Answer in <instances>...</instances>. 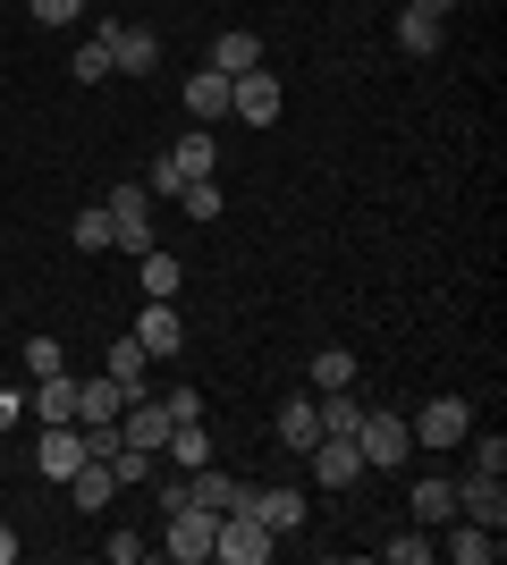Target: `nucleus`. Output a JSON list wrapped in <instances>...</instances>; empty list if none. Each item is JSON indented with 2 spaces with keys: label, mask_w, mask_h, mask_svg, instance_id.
<instances>
[{
  "label": "nucleus",
  "mask_w": 507,
  "mask_h": 565,
  "mask_svg": "<svg viewBox=\"0 0 507 565\" xmlns=\"http://www.w3.org/2000/svg\"><path fill=\"white\" fill-rule=\"evenodd\" d=\"M356 448H363V472H398V465L414 456V430H406V414H381V405H363Z\"/></svg>",
  "instance_id": "1"
},
{
  "label": "nucleus",
  "mask_w": 507,
  "mask_h": 565,
  "mask_svg": "<svg viewBox=\"0 0 507 565\" xmlns=\"http://www.w3.org/2000/svg\"><path fill=\"white\" fill-rule=\"evenodd\" d=\"M406 430H414V448H465V439H474V405L465 397H432V405H414L406 414Z\"/></svg>",
  "instance_id": "2"
},
{
  "label": "nucleus",
  "mask_w": 507,
  "mask_h": 565,
  "mask_svg": "<svg viewBox=\"0 0 507 565\" xmlns=\"http://www.w3.org/2000/svg\"><path fill=\"white\" fill-rule=\"evenodd\" d=\"M102 203H110V245H119V254H152V194H145V178L110 186Z\"/></svg>",
  "instance_id": "3"
},
{
  "label": "nucleus",
  "mask_w": 507,
  "mask_h": 565,
  "mask_svg": "<svg viewBox=\"0 0 507 565\" xmlns=\"http://www.w3.org/2000/svg\"><path fill=\"white\" fill-rule=\"evenodd\" d=\"M271 548H279V541L254 523V507H229L220 532H212V557H229V565H271Z\"/></svg>",
  "instance_id": "4"
},
{
  "label": "nucleus",
  "mask_w": 507,
  "mask_h": 565,
  "mask_svg": "<svg viewBox=\"0 0 507 565\" xmlns=\"http://www.w3.org/2000/svg\"><path fill=\"white\" fill-rule=\"evenodd\" d=\"M94 34H102V43H110V76H152V60H161V43H152V25L102 18Z\"/></svg>",
  "instance_id": "5"
},
{
  "label": "nucleus",
  "mask_w": 507,
  "mask_h": 565,
  "mask_svg": "<svg viewBox=\"0 0 507 565\" xmlns=\"http://www.w3.org/2000/svg\"><path fill=\"white\" fill-rule=\"evenodd\" d=\"M279 110H288V94H279V76H271V68L229 76V118H245V127H271Z\"/></svg>",
  "instance_id": "6"
},
{
  "label": "nucleus",
  "mask_w": 507,
  "mask_h": 565,
  "mask_svg": "<svg viewBox=\"0 0 507 565\" xmlns=\"http://www.w3.org/2000/svg\"><path fill=\"white\" fill-rule=\"evenodd\" d=\"M212 532H220V515H203V507H169V515H161V548L178 565H203V557H212Z\"/></svg>",
  "instance_id": "7"
},
{
  "label": "nucleus",
  "mask_w": 507,
  "mask_h": 565,
  "mask_svg": "<svg viewBox=\"0 0 507 565\" xmlns=\"http://www.w3.org/2000/svg\"><path fill=\"white\" fill-rule=\"evenodd\" d=\"M305 465H314L321 490H356V481H363V448H356V439H338V430H321L314 448H305Z\"/></svg>",
  "instance_id": "8"
},
{
  "label": "nucleus",
  "mask_w": 507,
  "mask_h": 565,
  "mask_svg": "<svg viewBox=\"0 0 507 565\" xmlns=\"http://www.w3.org/2000/svg\"><path fill=\"white\" fill-rule=\"evenodd\" d=\"M245 507H254V523H263L271 541H288V532H305V515H314L296 481H279V490H245Z\"/></svg>",
  "instance_id": "9"
},
{
  "label": "nucleus",
  "mask_w": 507,
  "mask_h": 565,
  "mask_svg": "<svg viewBox=\"0 0 507 565\" xmlns=\"http://www.w3.org/2000/svg\"><path fill=\"white\" fill-rule=\"evenodd\" d=\"M127 338H136L152 363H169V354L187 347V321H178V305H152V296H145V312H136V330H127Z\"/></svg>",
  "instance_id": "10"
},
{
  "label": "nucleus",
  "mask_w": 507,
  "mask_h": 565,
  "mask_svg": "<svg viewBox=\"0 0 507 565\" xmlns=\"http://www.w3.org/2000/svg\"><path fill=\"white\" fill-rule=\"evenodd\" d=\"M169 430H178V423H169V405H161V397L119 405V439H127V448H152V456H161V448H169Z\"/></svg>",
  "instance_id": "11"
},
{
  "label": "nucleus",
  "mask_w": 507,
  "mask_h": 565,
  "mask_svg": "<svg viewBox=\"0 0 507 565\" xmlns=\"http://www.w3.org/2000/svg\"><path fill=\"white\" fill-rule=\"evenodd\" d=\"M76 465H85V430H76V423H43V439H34V472L68 481Z\"/></svg>",
  "instance_id": "12"
},
{
  "label": "nucleus",
  "mask_w": 507,
  "mask_h": 565,
  "mask_svg": "<svg viewBox=\"0 0 507 565\" xmlns=\"http://www.w3.org/2000/svg\"><path fill=\"white\" fill-rule=\"evenodd\" d=\"M245 490H254V481H237V472H212V465H194V472H187V507H203V515H229V507H245Z\"/></svg>",
  "instance_id": "13"
},
{
  "label": "nucleus",
  "mask_w": 507,
  "mask_h": 565,
  "mask_svg": "<svg viewBox=\"0 0 507 565\" xmlns=\"http://www.w3.org/2000/svg\"><path fill=\"white\" fill-rule=\"evenodd\" d=\"M440 43H448V18H440L432 0H406V9H398V51H414V60H432Z\"/></svg>",
  "instance_id": "14"
},
{
  "label": "nucleus",
  "mask_w": 507,
  "mask_h": 565,
  "mask_svg": "<svg viewBox=\"0 0 507 565\" xmlns=\"http://www.w3.org/2000/svg\"><path fill=\"white\" fill-rule=\"evenodd\" d=\"M102 372L119 380V397L136 405V397H152V354L136 347V338H110V354H102Z\"/></svg>",
  "instance_id": "15"
},
{
  "label": "nucleus",
  "mask_w": 507,
  "mask_h": 565,
  "mask_svg": "<svg viewBox=\"0 0 507 565\" xmlns=\"http://www.w3.org/2000/svg\"><path fill=\"white\" fill-rule=\"evenodd\" d=\"M457 515H474V523H490V532H499V523H507V490H499V472H483V465L465 472V481H457Z\"/></svg>",
  "instance_id": "16"
},
{
  "label": "nucleus",
  "mask_w": 507,
  "mask_h": 565,
  "mask_svg": "<svg viewBox=\"0 0 507 565\" xmlns=\"http://www.w3.org/2000/svg\"><path fill=\"white\" fill-rule=\"evenodd\" d=\"M25 414L34 423H76V372H43L25 388Z\"/></svg>",
  "instance_id": "17"
},
{
  "label": "nucleus",
  "mask_w": 507,
  "mask_h": 565,
  "mask_svg": "<svg viewBox=\"0 0 507 565\" xmlns=\"http://www.w3.org/2000/svg\"><path fill=\"white\" fill-rule=\"evenodd\" d=\"M68 498H76V515H102V507L119 498V472H110V465H94V456H85V465L68 472Z\"/></svg>",
  "instance_id": "18"
},
{
  "label": "nucleus",
  "mask_w": 507,
  "mask_h": 565,
  "mask_svg": "<svg viewBox=\"0 0 507 565\" xmlns=\"http://www.w3.org/2000/svg\"><path fill=\"white\" fill-rule=\"evenodd\" d=\"M271 430H279V448H288V456H305V448L321 439V405H314V397H288Z\"/></svg>",
  "instance_id": "19"
},
{
  "label": "nucleus",
  "mask_w": 507,
  "mask_h": 565,
  "mask_svg": "<svg viewBox=\"0 0 507 565\" xmlns=\"http://www.w3.org/2000/svg\"><path fill=\"white\" fill-rule=\"evenodd\" d=\"M187 118H194V127L229 118V76H220V68H194L187 76Z\"/></svg>",
  "instance_id": "20"
},
{
  "label": "nucleus",
  "mask_w": 507,
  "mask_h": 565,
  "mask_svg": "<svg viewBox=\"0 0 507 565\" xmlns=\"http://www.w3.org/2000/svg\"><path fill=\"white\" fill-rule=\"evenodd\" d=\"M448 523H457V515H448ZM499 548H507V541L490 532V523H474V515L448 532V557H465V565H499Z\"/></svg>",
  "instance_id": "21"
},
{
  "label": "nucleus",
  "mask_w": 507,
  "mask_h": 565,
  "mask_svg": "<svg viewBox=\"0 0 507 565\" xmlns=\"http://www.w3.org/2000/svg\"><path fill=\"white\" fill-rule=\"evenodd\" d=\"M212 68L220 76H245V68H263V34H245V25H229L212 43Z\"/></svg>",
  "instance_id": "22"
},
{
  "label": "nucleus",
  "mask_w": 507,
  "mask_h": 565,
  "mask_svg": "<svg viewBox=\"0 0 507 565\" xmlns=\"http://www.w3.org/2000/svg\"><path fill=\"white\" fill-rule=\"evenodd\" d=\"M136 279H145L152 305H178V279H187V262H169L161 245H152V254H136Z\"/></svg>",
  "instance_id": "23"
},
{
  "label": "nucleus",
  "mask_w": 507,
  "mask_h": 565,
  "mask_svg": "<svg viewBox=\"0 0 507 565\" xmlns=\"http://www.w3.org/2000/svg\"><path fill=\"white\" fill-rule=\"evenodd\" d=\"M119 380L102 372V380H76V423H119Z\"/></svg>",
  "instance_id": "24"
},
{
  "label": "nucleus",
  "mask_w": 507,
  "mask_h": 565,
  "mask_svg": "<svg viewBox=\"0 0 507 565\" xmlns=\"http://www.w3.org/2000/svg\"><path fill=\"white\" fill-rule=\"evenodd\" d=\"M330 388H356V347H321L314 354V397H330Z\"/></svg>",
  "instance_id": "25"
},
{
  "label": "nucleus",
  "mask_w": 507,
  "mask_h": 565,
  "mask_svg": "<svg viewBox=\"0 0 507 565\" xmlns=\"http://www.w3.org/2000/svg\"><path fill=\"white\" fill-rule=\"evenodd\" d=\"M457 515V481H432V472H423V481H414V523H448Z\"/></svg>",
  "instance_id": "26"
},
{
  "label": "nucleus",
  "mask_w": 507,
  "mask_h": 565,
  "mask_svg": "<svg viewBox=\"0 0 507 565\" xmlns=\"http://www.w3.org/2000/svg\"><path fill=\"white\" fill-rule=\"evenodd\" d=\"M161 465H212V439H203V423H178V430H169V448H161Z\"/></svg>",
  "instance_id": "27"
},
{
  "label": "nucleus",
  "mask_w": 507,
  "mask_h": 565,
  "mask_svg": "<svg viewBox=\"0 0 507 565\" xmlns=\"http://www.w3.org/2000/svg\"><path fill=\"white\" fill-rule=\"evenodd\" d=\"M169 161L187 169V178H212V169H220V136H178V143H169Z\"/></svg>",
  "instance_id": "28"
},
{
  "label": "nucleus",
  "mask_w": 507,
  "mask_h": 565,
  "mask_svg": "<svg viewBox=\"0 0 507 565\" xmlns=\"http://www.w3.org/2000/svg\"><path fill=\"white\" fill-rule=\"evenodd\" d=\"M68 236H76V254H102V245H110V203H85Z\"/></svg>",
  "instance_id": "29"
},
{
  "label": "nucleus",
  "mask_w": 507,
  "mask_h": 565,
  "mask_svg": "<svg viewBox=\"0 0 507 565\" xmlns=\"http://www.w3.org/2000/svg\"><path fill=\"white\" fill-rule=\"evenodd\" d=\"M432 548H440V541H432V523H414L406 541H389L381 557H389V565H432Z\"/></svg>",
  "instance_id": "30"
},
{
  "label": "nucleus",
  "mask_w": 507,
  "mask_h": 565,
  "mask_svg": "<svg viewBox=\"0 0 507 565\" xmlns=\"http://www.w3.org/2000/svg\"><path fill=\"white\" fill-rule=\"evenodd\" d=\"M178 212H187V220H220V186H212V178H187Z\"/></svg>",
  "instance_id": "31"
},
{
  "label": "nucleus",
  "mask_w": 507,
  "mask_h": 565,
  "mask_svg": "<svg viewBox=\"0 0 507 565\" xmlns=\"http://www.w3.org/2000/svg\"><path fill=\"white\" fill-rule=\"evenodd\" d=\"M25 372L43 380V372H68V347L60 338H25Z\"/></svg>",
  "instance_id": "32"
},
{
  "label": "nucleus",
  "mask_w": 507,
  "mask_h": 565,
  "mask_svg": "<svg viewBox=\"0 0 507 565\" xmlns=\"http://www.w3.org/2000/svg\"><path fill=\"white\" fill-rule=\"evenodd\" d=\"M68 68H76V85H102V76H110V43H102V34H94V43L76 51Z\"/></svg>",
  "instance_id": "33"
},
{
  "label": "nucleus",
  "mask_w": 507,
  "mask_h": 565,
  "mask_svg": "<svg viewBox=\"0 0 507 565\" xmlns=\"http://www.w3.org/2000/svg\"><path fill=\"white\" fill-rule=\"evenodd\" d=\"M76 430H85V456H94V465H110V456L127 448V439H119V423H76Z\"/></svg>",
  "instance_id": "34"
},
{
  "label": "nucleus",
  "mask_w": 507,
  "mask_h": 565,
  "mask_svg": "<svg viewBox=\"0 0 507 565\" xmlns=\"http://www.w3.org/2000/svg\"><path fill=\"white\" fill-rule=\"evenodd\" d=\"M25 9H34V25H76L85 18V0H25Z\"/></svg>",
  "instance_id": "35"
},
{
  "label": "nucleus",
  "mask_w": 507,
  "mask_h": 565,
  "mask_svg": "<svg viewBox=\"0 0 507 565\" xmlns=\"http://www.w3.org/2000/svg\"><path fill=\"white\" fill-rule=\"evenodd\" d=\"M145 541H152V532H136V523H127V532H110L102 548H110V565H136V557H145Z\"/></svg>",
  "instance_id": "36"
},
{
  "label": "nucleus",
  "mask_w": 507,
  "mask_h": 565,
  "mask_svg": "<svg viewBox=\"0 0 507 565\" xmlns=\"http://www.w3.org/2000/svg\"><path fill=\"white\" fill-rule=\"evenodd\" d=\"M145 194H169V203H178V194H187V169L161 152V161H152V186H145Z\"/></svg>",
  "instance_id": "37"
},
{
  "label": "nucleus",
  "mask_w": 507,
  "mask_h": 565,
  "mask_svg": "<svg viewBox=\"0 0 507 565\" xmlns=\"http://www.w3.org/2000/svg\"><path fill=\"white\" fill-rule=\"evenodd\" d=\"M25 423V388H18V380H9V388H0V439H9V430H18Z\"/></svg>",
  "instance_id": "38"
},
{
  "label": "nucleus",
  "mask_w": 507,
  "mask_h": 565,
  "mask_svg": "<svg viewBox=\"0 0 507 565\" xmlns=\"http://www.w3.org/2000/svg\"><path fill=\"white\" fill-rule=\"evenodd\" d=\"M161 405H169V423H203V397H194V388H169Z\"/></svg>",
  "instance_id": "39"
},
{
  "label": "nucleus",
  "mask_w": 507,
  "mask_h": 565,
  "mask_svg": "<svg viewBox=\"0 0 507 565\" xmlns=\"http://www.w3.org/2000/svg\"><path fill=\"white\" fill-rule=\"evenodd\" d=\"M474 465H483V472H507V439H499V430H490L483 448H474Z\"/></svg>",
  "instance_id": "40"
},
{
  "label": "nucleus",
  "mask_w": 507,
  "mask_h": 565,
  "mask_svg": "<svg viewBox=\"0 0 507 565\" xmlns=\"http://www.w3.org/2000/svg\"><path fill=\"white\" fill-rule=\"evenodd\" d=\"M0 565H18V532L9 523H0Z\"/></svg>",
  "instance_id": "41"
}]
</instances>
